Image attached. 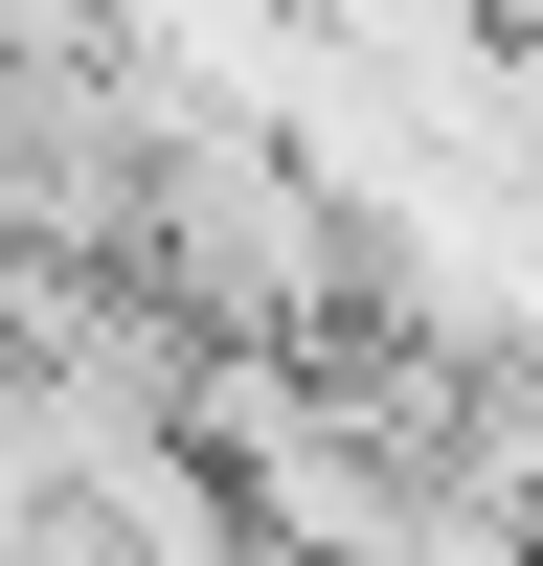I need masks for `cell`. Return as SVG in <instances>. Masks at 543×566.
Here are the masks:
<instances>
[{
  "label": "cell",
  "instance_id": "1",
  "mask_svg": "<svg viewBox=\"0 0 543 566\" xmlns=\"http://www.w3.org/2000/svg\"><path fill=\"white\" fill-rule=\"evenodd\" d=\"M226 566H340V544H272V522H226Z\"/></svg>",
  "mask_w": 543,
  "mask_h": 566
}]
</instances>
